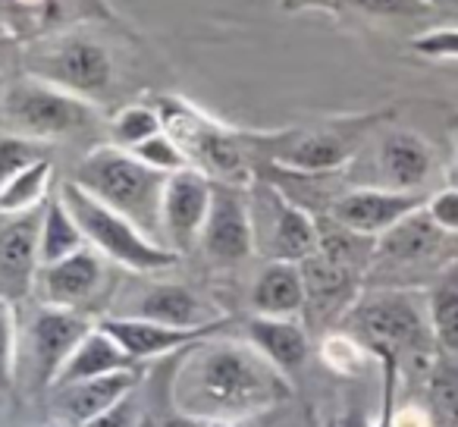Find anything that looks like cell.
<instances>
[{
	"label": "cell",
	"instance_id": "obj_23",
	"mask_svg": "<svg viewBox=\"0 0 458 427\" xmlns=\"http://www.w3.org/2000/svg\"><path fill=\"white\" fill-rule=\"evenodd\" d=\"M299 268H301V280H305V305L311 312L330 314L333 308H349L352 295H355L358 274L327 261L320 252L308 258V261H301Z\"/></svg>",
	"mask_w": 458,
	"mask_h": 427
},
{
	"label": "cell",
	"instance_id": "obj_1",
	"mask_svg": "<svg viewBox=\"0 0 458 427\" xmlns=\"http://www.w3.org/2000/svg\"><path fill=\"white\" fill-rule=\"evenodd\" d=\"M289 396L286 374L255 346L204 343L191 346L173 383V402L185 418L245 421Z\"/></svg>",
	"mask_w": 458,
	"mask_h": 427
},
{
	"label": "cell",
	"instance_id": "obj_32",
	"mask_svg": "<svg viewBox=\"0 0 458 427\" xmlns=\"http://www.w3.org/2000/svg\"><path fill=\"white\" fill-rule=\"evenodd\" d=\"M132 154L139 160H145L148 167H154V170H160V173H179V170H185L189 167V158L182 154V148L173 141V135L166 132H160V135H154V139H148V141H141L139 148H132Z\"/></svg>",
	"mask_w": 458,
	"mask_h": 427
},
{
	"label": "cell",
	"instance_id": "obj_33",
	"mask_svg": "<svg viewBox=\"0 0 458 427\" xmlns=\"http://www.w3.org/2000/svg\"><path fill=\"white\" fill-rule=\"evenodd\" d=\"M339 10L370 16V20H399V16H420L430 10L424 0H339Z\"/></svg>",
	"mask_w": 458,
	"mask_h": 427
},
{
	"label": "cell",
	"instance_id": "obj_9",
	"mask_svg": "<svg viewBox=\"0 0 458 427\" xmlns=\"http://www.w3.org/2000/svg\"><path fill=\"white\" fill-rule=\"evenodd\" d=\"M45 204L26 214H0V299L13 305L29 299L38 283Z\"/></svg>",
	"mask_w": 458,
	"mask_h": 427
},
{
	"label": "cell",
	"instance_id": "obj_21",
	"mask_svg": "<svg viewBox=\"0 0 458 427\" xmlns=\"http://www.w3.org/2000/svg\"><path fill=\"white\" fill-rule=\"evenodd\" d=\"M251 305L261 318H289L305 308V280L301 268L289 261H270L261 270L255 289H251Z\"/></svg>",
	"mask_w": 458,
	"mask_h": 427
},
{
	"label": "cell",
	"instance_id": "obj_44",
	"mask_svg": "<svg viewBox=\"0 0 458 427\" xmlns=\"http://www.w3.org/2000/svg\"><path fill=\"white\" fill-rule=\"evenodd\" d=\"M424 4H430V7H433V0H424Z\"/></svg>",
	"mask_w": 458,
	"mask_h": 427
},
{
	"label": "cell",
	"instance_id": "obj_24",
	"mask_svg": "<svg viewBox=\"0 0 458 427\" xmlns=\"http://www.w3.org/2000/svg\"><path fill=\"white\" fill-rule=\"evenodd\" d=\"M318 252L327 261L339 264L343 270H352V274L361 277L368 268H374L377 239L349 230V226L336 224V220L327 214V218H318Z\"/></svg>",
	"mask_w": 458,
	"mask_h": 427
},
{
	"label": "cell",
	"instance_id": "obj_40",
	"mask_svg": "<svg viewBox=\"0 0 458 427\" xmlns=\"http://www.w3.org/2000/svg\"><path fill=\"white\" fill-rule=\"evenodd\" d=\"M0 38H10V26L4 20H0Z\"/></svg>",
	"mask_w": 458,
	"mask_h": 427
},
{
	"label": "cell",
	"instance_id": "obj_42",
	"mask_svg": "<svg viewBox=\"0 0 458 427\" xmlns=\"http://www.w3.org/2000/svg\"><path fill=\"white\" fill-rule=\"evenodd\" d=\"M41 427H70V424H64V421H47V424H41Z\"/></svg>",
	"mask_w": 458,
	"mask_h": 427
},
{
	"label": "cell",
	"instance_id": "obj_16",
	"mask_svg": "<svg viewBox=\"0 0 458 427\" xmlns=\"http://www.w3.org/2000/svg\"><path fill=\"white\" fill-rule=\"evenodd\" d=\"M101 283H104V258L89 245V249L76 252L72 258H64L57 264H45L38 270L35 289L41 293L45 305L82 312L85 302L95 299Z\"/></svg>",
	"mask_w": 458,
	"mask_h": 427
},
{
	"label": "cell",
	"instance_id": "obj_8",
	"mask_svg": "<svg viewBox=\"0 0 458 427\" xmlns=\"http://www.w3.org/2000/svg\"><path fill=\"white\" fill-rule=\"evenodd\" d=\"M29 76L45 79L82 101L107 98L114 89V60L107 47L82 35H64V38H47L26 54Z\"/></svg>",
	"mask_w": 458,
	"mask_h": 427
},
{
	"label": "cell",
	"instance_id": "obj_30",
	"mask_svg": "<svg viewBox=\"0 0 458 427\" xmlns=\"http://www.w3.org/2000/svg\"><path fill=\"white\" fill-rule=\"evenodd\" d=\"M430 330H433V339H437L449 355H458V274L433 289Z\"/></svg>",
	"mask_w": 458,
	"mask_h": 427
},
{
	"label": "cell",
	"instance_id": "obj_26",
	"mask_svg": "<svg viewBox=\"0 0 458 427\" xmlns=\"http://www.w3.org/2000/svg\"><path fill=\"white\" fill-rule=\"evenodd\" d=\"M201 312V302H198V295L191 289L176 286V283H164V286H154L139 302V312L132 318L157 320V324L166 327H204Z\"/></svg>",
	"mask_w": 458,
	"mask_h": 427
},
{
	"label": "cell",
	"instance_id": "obj_17",
	"mask_svg": "<svg viewBox=\"0 0 458 427\" xmlns=\"http://www.w3.org/2000/svg\"><path fill=\"white\" fill-rule=\"evenodd\" d=\"M377 167L386 189L420 192L433 173V151L411 129H389L377 148Z\"/></svg>",
	"mask_w": 458,
	"mask_h": 427
},
{
	"label": "cell",
	"instance_id": "obj_31",
	"mask_svg": "<svg viewBox=\"0 0 458 427\" xmlns=\"http://www.w3.org/2000/svg\"><path fill=\"white\" fill-rule=\"evenodd\" d=\"M47 154L41 151L38 141L22 139V135H0V189L10 183L13 176H20L22 170H29L32 164L45 160Z\"/></svg>",
	"mask_w": 458,
	"mask_h": 427
},
{
	"label": "cell",
	"instance_id": "obj_37",
	"mask_svg": "<svg viewBox=\"0 0 458 427\" xmlns=\"http://www.w3.org/2000/svg\"><path fill=\"white\" fill-rule=\"evenodd\" d=\"M85 427H139V408H135L132 396H126L120 406H114L110 412L98 414V418L89 421Z\"/></svg>",
	"mask_w": 458,
	"mask_h": 427
},
{
	"label": "cell",
	"instance_id": "obj_6",
	"mask_svg": "<svg viewBox=\"0 0 458 427\" xmlns=\"http://www.w3.org/2000/svg\"><path fill=\"white\" fill-rule=\"evenodd\" d=\"M389 114H361L343 116V120L320 123L314 129H289L274 135L270 164L301 176H324L352 160V154L364 145L370 132L386 120Z\"/></svg>",
	"mask_w": 458,
	"mask_h": 427
},
{
	"label": "cell",
	"instance_id": "obj_20",
	"mask_svg": "<svg viewBox=\"0 0 458 427\" xmlns=\"http://www.w3.org/2000/svg\"><path fill=\"white\" fill-rule=\"evenodd\" d=\"M132 358L126 355L120 343L104 330L101 324H95L85 339L76 346V352L70 355V362L64 364V371L57 374L51 389L70 387V383H82V380H95V377H107V374H120V371H132Z\"/></svg>",
	"mask_w": 458,
	"mask_h": 427
},
{
	"label": "cell",
	"instance_id": "obj_10",
	"mask_svg": "<svg viewBox=\"0 0 458 427\" xmlns=\"http://www.w3.org/2000/svg\"><path fill=\"white\" fill-rule=\"evenodd\" d=\"M424 192H395L380 189V185H364V189H349L330 201V218L361 236L380 239L393 226H399L405 218L427 204Z\"/></svg>",
	"mask_w": 458,
	"mask_h": 427
},
{
	"label": "cell",
	"instance_id": "obj_27",
	"mask_svg": "<svg viewBox=\"0 0 458 427\" xmlns=\"http://www.w3.org/2000/svg\"><path fill=\"white\" fill-rule=\"evenodd\" d=\"M51 176L54 164L51 160H38L29 170H22L20 176L10 179L4 189H0V214H26L35 210L47 201V192H51Z\"/></svg>",
	"mask_w": 458,
	"mask_h": 427
},
{
	"label": "cell",
	"instance_id": "obj_13",
	"mask_svg": "<svg viewBox=\"0 0 458 427\" xmlns=\"http://www.w3.org/2000/svg\"><path fill=\"white\" fill-rule=\"evenodd\" d=\"M201 249L214 261L236 264L255 249V224L242 189L229 183H214V201H210L208 224L201 233Z\"/></svg>",
	"mask_w": 458,
	"mask_h": 427
},
{
	"label": "cell",
	"instance_id": "obj_25",
	"mask_svg": "<svg viewBox=\"0 0 458 427\" xmlns=\"http://www.w3.org/2000/svg\"><path fill=\"white\" fill-rule=\"evenodd\" d=\"M82 249H89V239H85L82 226L76 224V218L70 214V208L57 192V195L47 198L45 220H41V268L72 258Z\"/></svg>",
	"mask_w": 458,
	"mask_h": 427
},
{
	"label": "cell",
	"instance_id": "obj_14",
	"mask_svg": "<svg viewBox=\"0 0 458 427\" xmlns=\"http://www.w3.org/2000/svg\"><path fill=\"white\" fill-rule=\"evenodd\" d=\"M101 327L126 349L132 362H151V358L170 355V352L189 349V346L210 339V333L220 330L223 320H210L204 327H166L157 324V320L123 314V318H104Z\"/></svg>",
	"mask_w": 458,
	"mask_h": 427
},
{
	"label": "cell",
	"instance_id": "obj_7",
	"mask_svg": "<svg viewBox=\"0 0 458 427\" xmlns=\"http://www.w3.org/2000/svg\"><path fill=\"white\" fill-rule=\"evenodd\" d=\"M349 327L383 358L427 355L433 346V330L414 295L402 289L370 293L349 308Z\"/></svg>",
	"mask_w": 458,
	"mask_h": 427
},
{
	"label": "cell",
	"instance_id": "obj_39",
	"mask_svg": "<svg viewBox=\"0 0 458 427\" xmlns=\"http://www.w3.org/2000/svg\"><path fill=\"white\" fill-rule=\"evenodd\" d=\"M166 427H251L245 421H214V418H185V414H176Z\"/></svg>",
	"mask_w": 458,
	"mask_h": 427
},
{
	"label": "cell",
	"instance_id": "obj_18",
	"mask_svg": "<svg viewBox=\"0 0 458 427\" xmlns=\"http://www.w3.org/2000/svg\"><path fill=\"white\" fill-rule=\"evenodd\" d=\"M135 389V374L132 371H120V374L95 377V380L70 383V387L54 389V408H57V421L70 427H85L89 421H95L98 414L110 412L114 406H120L126 396H132Z\"/></svg>",
	"mask_w": 458,
	"mask_h": 427
},
{
	"label": "cell",
	"instance_id": "obj_29",
	"mask_svg": "<svg viewBox=\"0 0 458 427\" xmlns=\"http://www.w3.org/2000/svg\"><path fill=\"white\" fill-rule=\"evenodd\" d=\"M160 132H164V116L151 104H129L110 123V139H114L116 148H126V151H132L141 141L154 139Z\"/></svg>",
	"mask_w": 458,
	"mask_h": 427
},
{
	"label": "cell",
	"instance_id": "obj_4",
	"mask_svg": "<svg viewBox=\"0 0 458 427\" xmlns=\"http://www.w3.org/2000/svg\"><path fill=\"white\" fill-rule=\"evenodd\" d=\"M60 198H64V204L76 218V224L82 226L89 245L101 258H107V261L120 264L126 270H135V274H154V270H166L179 261V255L170 245L141 233L132 220H126L114 208L101 204L82 185L72 183V179L60 185Z\"/></svg>",
	"mask_w": 458,
	"mask_h": 427
},
{
	"label": "cell",
	"instance_id": "obj_5",
	"mask_svg": "<svg viewBox=\"0 0 458 427\" xmlns=\"http://www.w3.org/2000/svg\"><path fill=\"white\" fill-rule=\"evenodd\" d=\"M91 120H95L91 101H82V98L45 82V79L29 76V73L10 82L0 95V126L22 139H66V135L89 129Z\"/></svg>",
	"mask_w": 458,
	"mask_h": 427
},
{
	"label": "cell",
	"instance_id": "obj_34",
	"mask_svg": "<svg viewBox=\"0 0 458 427\" xmlns=\"http://www.w3.org/2000/svg\"><path fill=\"white\" fill-rule=\"evenodd\" d=\"M16 377V314L13 302L0 299V393L13 387Z\"/></svg>",
	"mask_w": 458,
	"mask_h": 427
},
{
	"label": "cell",
	"instance_id": "obj_11",
	"mask_svg": "<svg viewBox=\"0 0 458 427\" xmlns=\"http://www.w3.org/2000/svg\"><path fill=\"white\" fill-rule=\"evenodd\" d=\"M210 201H214V179L210 176H204L195 167L170 173L164 189L160 224H164V239L170 243V249L176 255L179 252H189L195 243H201Z\"/></svg>",
	"mask_w": 458,
	"mask_h": 427
},
{
	"label": "cell",
	"instance_id": "obj_36",
	"mask_svg": "<svg viewBox=\"0 0 458 427\" xmlns=\"http://www.w3.org/2000/svg\"><path fill=\"white\" fill-rule=\"evenodd\" d=\"M427 214L433 218V224L439 226L443 233H458V189L449 185V189L437 192V195L427 198Z\"/></svg>",
	"mask_w": 458,
	"mask_h": 427
},
{
	"label": "cell",
	"instance_id": "obj_12",
	"mask_svg": "<svg viewBox=\"0 0 458 427\" xmlns=\"http://www.w3.org/2000/svg\"><path fill=\"white\" fill-rule=\"evenodd\" d=\"M95 327L82 312L72 308H54L41 305L35 318L29 320V355H32V368L41 387L51 389L64 364L76 352V346L85 339V333Z\"/></svg>",
	"mask_w": 458,
	"mask_h": 427
},
{
	"label": "cell",
	"instance_id": "obj_43",
	"mask_svg": "<svg viewBox=\"0 0 458 427\" xmlns=\"http://www.w3.org/2000/svg\"><path fill=\"white\" fill-rule=\"evenodd\" d=\"M4 45H7V38H0V47H4Z\"/></svg>",
	"mask_w": 458,
	"mask_h": 427
},
{
	"label": "cell",
	"instance_id": "obj_3",
	"mask_svg": "<svg viewBox=\"0 0 458 427\" xmlns=\"http://www.w3.org/2000/svg\"><path fill=\"white\" fill-rule=\"evenodd\" d=\"M157 110L164 116V129L173 135L189 167L201 170L204 176H214L220 183L239 185L249 176L251 151L270 160V139L274 135H242L226 126H216L195 107L176 98H160Z\"/></svg>",
	"mask_w": 458,
	"mask_h": 427
},
{
	"label": "cell",
	"instance_id": "obj_22",
	"mask_svg": "<svg viewBox=\"0 0 458 427\" xmlns=\"http://www.w3.org/2000/svg\"><path fill=\"white\" fill-rule=\"evenodd\" d=\"M249 339L283 374L299 371L308 358V333L289 318H261L258 314L249 320Z\"/></svg>",
	"mask_w": 458,
	"mask_h": 427
},
{
	"label": "cell",
	"instance_id": "obj_41",
	"mask_svg": "<svg viewBox=\"0 0 458 427\" xmlns=\"http://www.w3.org/2000/svg\"><path fill=\"white\" fill-rule=\"evenodd\" d=\"M452 185L458 189V158H455V167H452Z\"/></svg>",
	"mask_w": 458,
	"mask_h": 427
},
{
	"label": "cell",
	"instance_id": "obj_19",
	"mask_svg": "<svg viewBox=\"0 0 458 427\" xmlns=\"http://www.w3.org/2000/svg\"><path fill=\"white\" fill-rule=\"evenodd\" d=\"M270 201H274V224H270L267 252L274 261L301 264L318 255V218L311 210L283 198V192H274Z\"/></svg>",
	"mask_w": 458,
	"mask_h": 427
},
{
	"label": "cell",
	"instance_id": "obj_38",
	"mask_svg": "<svg viewBox=\"0 0 458 427\" xmlns=\"http://www.w3.org/2000/svg\"><path fill=\"white\" fill-rule=\"evenodd\" d=\"M286 13H305V10H320V13H339V0H280Z\"/></svg>",
	"mask_w": 458,
	"mask_h": 427
},
{
	"label": "cell",
	"instance_id": "obj_2",
	"mask_svg": "<svg viewBox=\"0 0 458 427\" xmlns=\"http://www.w3.org/2000/svg\"><path fill=\"white\" fill-rule=\"evenodd\" d=\"M166 173L148 167L132 151L116 145H101L82 158L76 167L72 183L82 185L89 195H95L101 204L114 208L126 220H132L141 233L151 239L164 236L160 210H164V189Z\"/></svg>",
	"mask_w": 458,
	"mask_h": 427
},
{
	"label": "cell",
	"instance_id": "obj_28",
	"mask_svg": "<svg viewBox=\"0 0 458 427\" xmlns=\"http://www.w3.org/2000/svg\"><path fill=\"white\" fill-rule=\"evenodd\" d=\"M427 418L433 427H458V364L437 358L427 377Z\"/></svg>",
	"mask_w": 458,
	"mask_h": 427
},
{
	"label": "cell",
	"instance_id": "obj_15",
	"mask_svg": "<svg viewBox=\"0 0 458 427\" xmlns=\"http://www.w3.org/2000/svg\"><path fill=\"white\" fill-rule=\"evenodd\" d=\"M424 208L414 210L411 218H405L399 226H393V230L377 239L374 268L411 270V268H424V264L437 261L443 255L449 233L439 230Z\"/></svg>",
	"mask_w": 458,
	"mask_h": 427
},
{
	"label": "cell",
	"instance_id": "obj_35",
	"mask_svg": "<svg viewBox=\"0 0 458 427\" xmlns=\"http://www.w3.org/2000/svg\"><path fill=\"white\" fill-rule=\"evenodd\" d=\"M408 51L424 60H458V29L455 26L427 29V32L414 35Z\"/></svg>",
	"mask_w": 458,
	"mask_h": 427
}]
</instances>
